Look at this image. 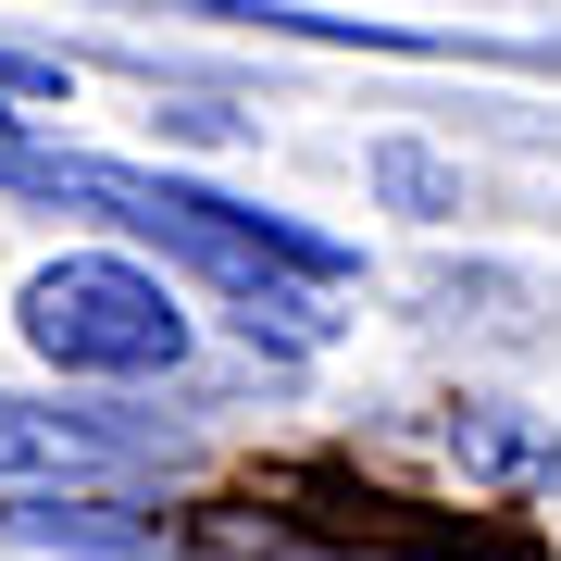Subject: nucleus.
<instances>
[{
  "label": "nucleus",
  "instance_id": "f257e3e1",
  "mask_svg": "<svg viewBox=\"0 0 561 561\" xmlns=\"http://www.w3.org/2000/svg\"><path fill=\"white\" fill-rule=\"evenodd\" d=\"M0 187H13V201H62V213H113V225H138V238H162L175 262H201L250 324H275V337H312L300 287L350 275V250L312 238V225H275V213L225 201V187L138 175V162H101V150H38V138H13V125H0Z\"/></svg>",
  "mask_w": 561,
  "mask_h": 561
},
{
  "label": "nucleus",
  "instance_id": "f03ea898",
  "mask_svg": "<svg viewBox=\"0 0 561 561\" xmlns=\"http://www.w3.org/2000/svg\"><path fill=\"white\" fill-rule=\"evenodd\" d=\"M25 337H38L62 375H175L187 362V312L162 300V275L113 250H62L25 275Z\"/></svg>",
  "mask_w": 561,
  "mask_h": 561
},
{
  "label": "nucleus",
  "instance_id": "7ed1b4c3",
  "mask_svg": "<svg viewBox=\"0 0 561 561\" xmlns=\"http://www.w3.org/2000/svg\"><path fill=\"white\" fill-rule=\"evenodd\" d=\"M138 449L125 424L101 412H38V400H0V486H76V474H113Z\"/></svg>",
  "mask_w": 561,
  "mask_h": 561
},
{
  "label": "nucleus",
  "instance_id": "20e7f679",
  "mask_svg": "<svg viewBox=\"0 0 561 561\" xmlns=\"http://www.w3.org/2000/svg\"><path fill=\"white\" fill-rule=\"evenodd\" d=\"M449 449L474 461V474H524V486H561V437H537V424H512L500 400H474L449 424Z\"/></svg>",
  "mask_w": 561,
  "mask_h": 561
},
{
  "label": "nucleus",
  "instance_id": "39448f33",
  "mask_svg": "<svg viewBox=\"0 0 561 561\" xmlns=\"http://www.w3.org/2000/svg\"><path fill=\"white\" fill-rule=\"evenodd\" d=\"M375 187H387V201H412V213H461V187H449L424 150H375Z\"/></svg>",
  "mask_w": 561,
  "mask_h": 561
}]
</instances>
